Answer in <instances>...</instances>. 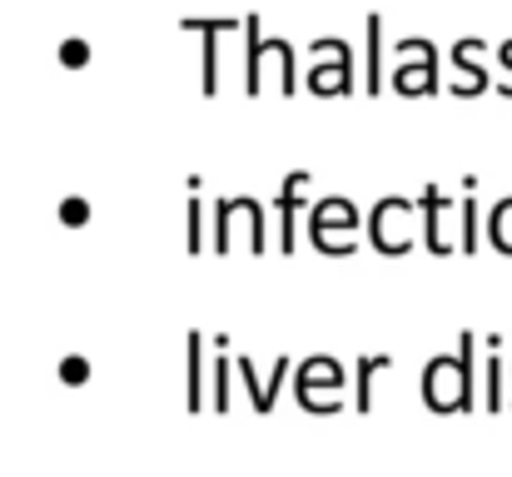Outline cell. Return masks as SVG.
I'll use <instances>...</instances> for the list:
<instances>
[{
  "instance_id": "obj_6",
  "label": "cell",
  "mask_w": 512,
  "mask_h": 477,
  "mask_svg": "<svg viewBox=\"0 0 512 477\" xmlns=\"http://www.w3.org/2000/svg\"><path fill=\"white\" fill-rule=\"evenodd\" d=\"M378 30H383V20L368 15V95L378 90Z\"/></svg>"
},
{
  "instance_id": "obj_7",
  "label": "cell",
  "mask_w": 512,
  "mask_h": 477,
  "mask_svg": "<svg viewBox=\"0 0 512 477\" xmlns=\"http://www.w3.org/2000/svg\"><path fill=\"white\" fill-rule=\"evenodd\" d=\"M383 363H388V353H378V358H363V363H358V413H368V403H373V398H368V373H373V368H383Z\"/></svg>"
},
{
  "instance_id": "obj_2",
  "label": "cell",
  "mask_w": 512,
  "mask_h": 477,
  "mask_svg": "<svg viewBox=\"0 0 512 477\" xmlns=\"http://www.w3.org/2000/svg\"><path fill=\"white\" fill-rule=\"evenodd\" d=\"M304 184H309V174H289L284 189H279V224H284V229H279V249H284V254H294V209L304 204V199H299Z\"/></svg>"
},
{
  "instance_id": "obj_1",
  "label": "cell",
  "mask_w": 512,
  "mask_h": 477,
  "mask_svg": "<svg viewBox=\"0 0 512 477\" xmlns=\"http://www.w3.org/2000/svg\"><path fill=\"white\" fill-rule=\"evenodd\" d=\"M184 30L204 35V95H214L219 90V35L239 30V20H184Z\"/></svg>"
},
{
  "instance_id": "obj_4",
  "label": "cell",
  "mask_w": 512,
  "mask_h": 477,
  "mask_svg": "<svg viewBox=\"0 0 512 477\" xmlns=\"http://www.w3.org/2000/svg\"><path fill=\"white\" fill-rule=\"evenodd\" d=\"M433 70H438V60H423L418 70L398 65V70H393V85H398L403 95H423V90H433Z\"/></svg>"
},
{
  "instance_id": "obj_3",
  "label": "cell",
  "mask_w": 512,
  "mask_h": 477,
  "mask_svg": "<svg viewBox=\"0 0 512 477\" xmlns=\"http://www.w3.org/2000/svg\"><path fill=\"white\" fill-rule=\"evenodd\" d=\"M309 90L314 95H348L353 85H348V60H334V70L329 65H314L309 70Z\"/></svg>"
},
{
  "instance_id": "obj_5",
  "label": "cell",
  "mask_w": 512,
  "mask_h": 477,
  "mask_svg": "<svg viewBox=\"0 0 512 477\" xmlns=\"http://www.w3.org/2000/svg\"><path fill=\"white\" fill-rule=\"evenodd\" d=\"M204 338L199 333H189V408L199 413L204 408Z\"/></svg>"
}]
</instances>
